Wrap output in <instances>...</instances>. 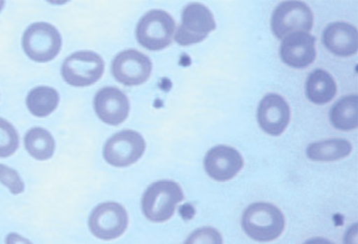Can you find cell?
Returning <instances> with one entry per match:
<instances>
[{
	"instance_id": "cell-1",
	"label": "cell",
	"mask_w": 358,
	"mask_h": 244,
	"mask_svg": "<svg viewBox=\"0 0 358 244\" xmlns=\"http://www.w3.org/2000/svg\"><path fill=\"white\" fill-rule=\"evenodd\" d=\"M243 231L259 243L275 241L285 229V217L276 206L268 203H255L243 212Z\"/></svg>"
},
{
	"instance_id": "cell-2",
	"label": "cell",
	"mask_w": 358,
	"mask_h": 244,
	"mask_svg": "<svg viewBox=\"0 0 358 244\" xmlns=\"http://www.w3.org/2000/svg\"><path fill=\"white\" fill-rule=\"evenodd\" d=\"M183 199L185 194L176 182H155L148 187L143 195V213L150 222H166L173 216L176 206Z\"/></svg>"
},
{
	"instance_id": "cell-3",
	"label": "cell",
	"mask_w": 358,
	"mask_h": 244,
	"mask_svg": "<svg viewBox=\"0 0 358 244\" xmlns=\"http://www.w3.org/2000/svg\"><path fill=\"white\" fill-rule=\"evenodd\" d=\"M176 22L171 14L164 10H150L138 24V42L150 51H161L171 44Z\"/></svg>"
},
{
	"instance_id": "cell-4",
	"label": "cell",
	"mask_w": 358,
	"mask_h": 244,
	"mask_svg": "<svg viewBox=\"0 0 358 244\" xmlns=\"http://www.w3.org/2000/svg\"><path fill=\"white\" fill-rule=\"evenodd\" d=\"M22 45L24 52L32 61L47 63L61 51L62 37L51 24L38 22L32 24L25 31Z\"/></svg>"
},
{
	"instance_id": "cell-5",
	"label": "cell",
	"mask_w": 358,
	"mask_h": 244,
	"mask_svg": "<svg viewBox=\"0 0 358 244\" xmlns=\"http://www.w3.org/2000/svg\"><path fill=\"white\" fill-rule=\"evenodd\" d=\"M314 15L305 2L284 1L279 4L272 14L271 29L278 39L295 32L311 31Z\"/></svg>"
},
{
	"instance_id": "cell-6",
	"label": "cell",
	"mask_w": 358,
	"mask_h": 244,
	"mask_svg": "<svg viewBox=\"0 0 358 244\" xmlns=\"http://www.w3.org/2000/svg\"><path fill=\"white\" fill-rule=\"evenodd\" d=\"M129 224L127 212L118 203H102L93 209L88 227L93 236L102 241H113L125 233Z\"/></svg>"
},
{
	"instance_id": "cell-7",
	"label": "cell",
	"mask_w": 358,
	"mask_h": 244,
	"mask_svg": "<svg viewBox=\"0 0 358 244\" xmlns=\"http://www.w3.org/2000/svg\"><path fill=\"white\" fill-rule=\"evenodd\" d=\"M145 142L138 131H119L105 143L103 157L107 164L115 167L130 166L143 157Z\"/></svg>"
},
{
	"instance_id": "cell-8",
	"label": "cell",
	"mask_w": 358,
	"mask_h": 244,
	"mask_svg": "<svg viewBox=\"0 0 358 244\" xmlns=\"http://www.w3.org/2000/svg\"><path fill=\"white\" fill-rule=\"evenodd\" d=\"M216 29L212 12L200 3H192L182 12L181 24L176 31V41L180 45L202 42Z\"/></svg>"
},
{
	"instance_id": "cell-9",
	"label": "cell",
	"mask_w": 358,
	"mask_h": 244,
	"mask_svg": "<svg viewBox=\"0 0 358 244\" xmlns=\"http://www.w3.org/2000/svg\"><path fill=\"white\" fill-rule=\"evenodd\" d=\"M104 62L96 52H76L64 62L62 74L69 85L83 87L92 85L101 78Z\"/></svg>"
},
{
	"instance_id": "cell-10",
	"label": "cell",
	"mask_w": 358,
	"mask_h": 244,
	"mask_svg": "<svg viewBox=\"0 0 358 244\" xmlns=\"http://www.w3.org/2000/svg\"><path fill=\"white\" fill-rule=\"evenodd\" d=\"M152 64L150 59L136 50H127L120 52L112 63L114 78L127 86L143 85L149 80Z\"/></svg>"
},
{
	"instance_id": "cell-11",
	"label": "cell",
	"mask_w": 358,
	"mask_h": 244,
	"mask_svg": "<svg viewBox=\"0 0 358 244\" xmlns=\"http://www.w3.org/2000/svg\"><path fill=\"white\" fill-rule=\"evenodd\" d=\"M206 173L216 181H229L243 167L242 155L228 145H217L207 152L204 159Z\"/></svg>"
},
{
	"instance_id": "cell-12",
	"label": "cell",
	"mask_w": 358,
	"mask_h": 244,
	"mask_svg": "<svg viewBox=\"0 0 358 244\" xmlns=\"http://www.w3.org/2000/svg\"><path fill=\"white\" fill-rule=\"evenodd\" d=\"M290 116L288 103L276 93H269L259 103L257 120L260 128L268 135L278 136L283 134L290 122Z\"/></svg>"
},
{
	"instance_id": "cell-13",
	"label": "cell",
	"mask_w": 358,
	"mask_h": 244,
	"mask_svg": "<svg viewBox=\"0 0 358 244\" xmlns=\"http://www.w3.org/2000/svg\"><path fill=\"white\" fill-rule=\"evenodd\" d=\"M314 36L307 32H295L284 38L280 47L283 63L293 69H306L316 59Z\"/></svg>"
},
{
	"instance_id": "cell-14",
	"label": "cell",
	"mask_w": 358,
	"mask_h": 244,
	"mask_svg": "<svg viewBox=\"0 0 358 244\" xmlns=\"http://www.w3.org/2000/svg\"><path fill=\"white\" fill-rule=\"evenodd\" d=\"M97 116L108 125L117 126L128 118L130 103L127 96L116 87H104L94 97Z\"/></svg>"
},
{
	"instance_id": "cell-15",
	"label": "cell",
	"mask_w": 358,
	"mask_h": 244,
	"mask_svg": "<svg viewBox=\"0 0 358 244\" xmlns=\"http://www.w3.org/2000/svg\"><path fill=\"white\" fill-rule=\"evenodd\" d=\"M323 43L336 56H353L358 50L357 29L345 22L329 24L324 30Z\"/></svg>"
},
{
	"instance_id": "cell-16",
	"label": "cell",
	"mask_w": 358,
	"mask_h": 244,
	"mask_svg": "<svg viewBox=\"0 0 358 244\" xmlns=\"http://www.w3.org/2000/svg\"><path fill=\"white\" fill-rule=\"evenodd\" d=\"M336 94V85L333 76L324 71L316 69L309 74L306 81L308 99L317 105L331 102Z\"/></svg>"
},
{
	"instance_id": "cell-17",
	"label": "cell",
	"mask_w": 358,
	"mask_h": 244,
	"mask_svg": "<svg viewBox=\"0 0 358 244\" xmlns=\"http://www.w3.org/2000/svg\"><path fill=\"white\" fill-rule=\"evenodd\" d=\"M352 143L345 138H331L308 145L306 154L315 162H336L348 157L352 152Z\"/></svg>"
},
{
	"instance_id": "cell-18",
	"label": "cell",
	"mask_w": 358,
	"mask_h": 244,
	"mask_svg": "<svg viewBox=\"0 0 358 244\" xmlns=\"http://www.w3.org/2000/svg\"><path fill=\"white\" fill-rule=\"evenodd\" d=\"M357 95H348L341 98L329 111L331 125L341 131H352L358 126Z\"/></svg>"
},
{
	"instance_id": "cell-19",
	"label": "cell",
	"mask_w": 358,
	"mask_h": 244,
	"mask_svg": "<svg viewBox=\"0 0 358 244\" xmlns=\"http://www.w3.org/2000/svg\"><path fill=\"white\" fill-rule=\"evenodd\" d=\"M58 91L48 86H39L30 91L26 104L31 113L36 117H46L58 107Z\"/></svg>"
},
{
	"instance_id": "cell-20",
	"label": "cell",
	"mask_w": 358,
	"mask_h": 244,
	"mask_svg": "<svg viewBox=\"0 0 358 244\" xmlns=\"http://www.w3.org/2000/svg\"><path fill=\"white\" fill-rule=\"evenodd\" d=\"M26 150L31 157L37 160L51 159L56 148V143L50 131L42 128H33L24 138Z\"/></svg>"
},
{
	"instance_id": "cell-21",
	"label": "cell",
	"mask_w": 358,
	"mask_h": 244,
	"mask_svg": "<svg viewBox=\"0 0 358 244\" xmlns=\"http://www.w3.org/2000/svg\"><path fill=\"white\" fill-rule=\"evenodd\" d=\"M18 147L17 131L6 120L0 118V159L11 157Z\"/></svg>"
},
{
	"instance_id": "cell-22",
	"label": "cell",
	"mask_w": 358,
	"mask_h": 244,
	"mask_svg": "<svg viewBox=\"0 0 358 244\" xmlns=\"http://www.w3.org/2000/svg\"><path fill=\"white\" fill-rule=\"evenodd\" d=\"M185 244H223V238L214 227H204L193 231Z\"/></svg>"
},
{
	"instance_id": "cell-23",
	"label": "cell",
	"mask_w": 358,
	"mask_h": 244,
	"mask_svg": "<svg viewBox=\"0 0 358 244\" xmlns=\"http://www.w3.org/2000/svg\"><path fill=\"white\" fill-rule=\"evenodd\" d=\"M0 182L14 195H19L25 190V184L18 172L4 164H0Z\"/></svg>"
},
{
	"instance_id": "cell-24",
	"label": "cell",
	"mask_w": 358,
	"mask_h": 244,
	"mask_svg": "<svg viewBox=\"0 0 358 244\" xmlns=\"http://www.w3.org/2000/svg\"><path fill=\"white\" fill-rule=\"evenodd\" d=\"M6 244H33L27 238L16 233L9 234L6 238Z\"/></svg>"
},
{
	"instance_id": "cell-25",
	"label": "cell",
	"mask_w": 358,
	"mask_h": 244,
	"mask_svg": "<svg viewBox=\"0 0 358 244\" xmlns=\"http://www.w3.org/2000/svg\"><path fill=\"white\" fill-rule=\"evenodd\" d=\"M345 244H357V224H353L345 234Z\"/></svg>"
},
{
	"instance_id": "cell-26",
	"label": "cell",
	"mask_w": 358,
	"mask_h": 244,
	"mask_svg": "<svg viewBox=\"0 0 358 244\" xmlns=\"http://www.w3.org/2000/svg\"><path fill=\"white\" fill-rule=\"evenodd\" d=\"M303 244H335L329 241L328 239L322 238H314L309 239V241H305Z\"/></svg>"
},
{
	"instance_id": "cell-27",
	"label": "cell",
	"mask_w": 358,
	"mask_h": 244,
	"mask_svg": "<svg viewBox=\"0 0 358 244\" xmlns=\"http://www.w3.org/2000/svg\"><path fill=\"white\" fill-rule=\"evenodd\" d=\"M4 6V1H0V11L2 10V8H3Z\"/></svg>"
}]
</instances>
